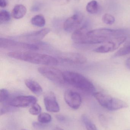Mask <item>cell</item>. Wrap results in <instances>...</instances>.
<instances>
[{
    "mask_svg": "<svg viewBox=\"0 0 130 130\" xmlns=\"http://www.w3.org/2000/svg\"><path fill=\"white\" fill-rule=\"evenodd\" d=\"M126 32L124 29L101 28L89 30L81 44H102L113 38L124 36Z\"/></svg>",
    "mask_w": 130,
    "mask_h": 130,
    "instance_id": "1",
    "label": "cell"
},
{
    "mask_svg": "<svg viewBox=\"0 0 130 130\" xmlns=\"http://www.w3.org/2000/svg\"><path fill=\"white\" fill-rule=\"evenodd\" d=\"M8 56L17 60L30 62L33 64L56 66L58 64L56 59L51 56L37 53L24 51H15L7 54Z\"/></svg>",
    "mask_w": 130,
    "mask_h": 130,
    "instance_id": "2",
    "label": "cell"
},
{
    "mask_svg": "<svg viewBox=\"0 0 130 130\" xmlns=\"http://www.w3.org/2000/svg\"><path fill=\"white\" fill-rule=\"evenodd\" d=\"M63 73L65 82L92 95L96 92V88L93 83L83 75L69 71L63 72Z\"/></svg>",
    "mask_w": 130,
    "mask_h": 130,
    "instance_id": "3",
    "label": "cell"
},
{
    "mask_svg": "<svg viewBox=\"0 0 130 130\" xmlns=\"http://www.w3.org/2000/svg\"><path fill=\"white\" fill-rule=\"evenodd\" d=\"M0 47L7 49L34 51L39 49V46L34 44L12 40L5 38H0Z\"/></svg>",
    "mask_w": 130,
    "mask_h": 130,
    "instance_id": "4",
    "label": "cell"
},
{
    "mask_svg": "<svg viewBox=\"0 0 130 130\" xmlns=\"http://www.w3.org/2000/svg\"><path fill=\"white\" fill-rule=\"evenodd\" d=\"M40 73L50 81L57 83L64 84L65 82L63 72L52 67H41L38 69Z\"/></svg>",
    "mask_w": 130,
    "mask_h": 130,
    "instance_id": "5",
    "label": "cell"
},
{
    "mask_svg": "<svg viewBox=\"0 0 130 130\" xmlns=\"http://www.w3.org/2000/svg\"><path fill=\"white\" fill-rule=\"evenodd\" d=\"M126 39L127 37L125 36L113 38L102 43L100 46L94 49V51L100 53L111 52L118 48Z\"/></svg>",
    "mask_w": 130,
    "mask_h": 130,
    "instance_id": "6",
    "label": "cell"
},
{
    "mask_svg": "<svg viewBox=\"0 0 130 130\" xmlns=\"http://www.w3.org/2000/svg\"><path fill=\"white\" fill-rule=\"evenodd\" d=\"M37 101V99L34 96L19 95L10 100L8 104L13 107L25 108L32 106Z\"/></svg>",
    "mask_w": 130,
    "mask_h": 130,
    "instance_id": "7",
    "label": "cell"
},
{
    "mask_svg": "<svg viewBox=\"0 0 130 130\" xmlns=\"http://www.w3.org/2000/svg\"><path fill=\"white\" fill-rule=\"evenodd\" d=\"M65 101L72 109L77 110L79 108L82 103V98L78 92L71 90H68L64 94Z\"/></svg>",
    "mask_w": 130,
    "mask_h": 130,
    "instance_id": "8",
    "label": "cell"
},
{
    "mask_svg": "<svg viewBox=\"0 0 130 130\" xmlns=\"http://www.w3.org/2000/svg\"><path fill=\"white\" fill-rule=\"evenodd\" d=\"M50 32L49 28H44L38 31L22 35L18 37V39L23 40L24 42H39Z\"/></svg>",
    "mask_w": 130,
    "mask_h": 130,
    "instance_id": "9",
    "label": "cell"
},
{
    "mask_svg": "<svg viewBox=\"0 0 130 130\" xmlns=\"http://www.w3.org/2000/svg\"><path fill=\"white\" fill-rule=\"evenodd\" d=\"M60 60L68 63L76 64H82L87 61V59L83 55L79 53H64L59 56Z\"/></svg>",
    "mask_w": 130,
    "mask_h": 130,
    "instance_id": "10",
    "label": "cell"
},
{
    "mask_svg": "<svg viewBox=\"0 0 130 130\" xmlns=\"http://www.w3.org/2000/svg\"><path fill=\"white\" fill-rule=\"evenodd\" d=\"M83 17L80 14H76L69 18L65 21L63 25L64 30L66 32L75 31L81 24L83 20Z\"/></svg>",
    "mask_w": 130,
    "mask_h": 130,
    "instance_id": "11",
    "label": "cell"
},
{
    "mask_svg": "<svg viewBox=\"0 0 130 130\" xmlns=\"http://www.w3.org/2000/svg\"><path fill=\"white\" fill-rule=\"evenodd\" d=\"M44 105L47 111L52 113H57L60 110L59 105L54 93L50 92L44 97Z\"/></svg>",
    "mask_w": 130,
    "mask_h": 130,
    "instance_id": "12",
    "label": "cell"
},
{
    "mask_svg": "<svg viewBox=\"0 0 130 130\" xmlns=\"http://www.w3.org/2000/svg\"><path fill=\"white\" fill-rule=\"evenodd\" d=\"M93 95L102 107L109 110H110L115 98L101 92H96Z\"/></svg>",
    "mask_w": 130,
    "mask_h": 130,
    "instance_id": "13",
    "label": "cell"
},
{
    "mask_svg": "<svg viewBox=\"0 0 130 130\" xmlns=\"http://www.w3.org/2000/svg\"><path fill=\"white\" fill-rule=\"evenodd\" d=\"M89 31L87 26H83L77 29L73 33L71 39L76 43L81 44Z\"/></svg>",
    "mask_w": 130,
    "mask_h": 130,
    "instance_id": "14",
    "label": "cell"
},
{
    "mask_svg": "<svg viewBox=\"0 0 130 130\" xmlns=\"http://www.w3.org/2000/svg\"><path fill=\"white\" fill-rule=\"evenodd\" d=\"M25 84L32 92L36 94H40L42 92V89L40 85L34 80L26 79L25 80Z\"/></svg>",
    "mask_w": 130,
    "mask_h": 130,
    "instance_id": "15",
    "label": "cell"
},
{
    "mask_svg": "<svg viewBox=\"0 0 130 130\" xmlns=\"http://www.w3.org/2000/svg\"><path fill=\"white\" fill-rule=\"evenodd\" d=\"M26 12V8L24 5L21 4L17 5L13 8L11 15L15 19H20L23 17Z\"/></svg>",
    "mask_w": 130,
    "mask_h": 130,
    "instance_id": "16",
    "label": "cell"
},
{
    "mask_svg": "<svg viewBox=\"0 0 130 130\" xmlns=\"http://www.w3.org/2000/svg\"><path fill=\"white\" fill-rule=\"evenodd\" d=\"M31 23L33 25L36 26L42 27L46 24V20L43 15L38 14L32 18Z\"/></svg>",
    "mask_w": 130,
    "mask_h": 130,
    "instance_id": "17",
    "label": "cell"
},
{
    "mask_svg": "<svg viewBox=\"0 0 130 130\" xmlns=\"http://www.w3.org/2000/svg\"><path fill=\"white\" fill-rule=\"evenodd\" d=\"M130 54V41L127 44L121 48L113 55V58L124 56Z\"/></svg>",
    "mask_w": 130,
    "mask_h": 130,
    "instance_id": "18",
    "label": "cell"
},
{
    "mask_svg": "<svg viewBox=\"0 0 130 130\" xmlns=\"http://www.w3.org/2000/svg\"><path fill=\"white\" fill-rule=\"evenodd\" d=\"M82 121L85 126L87 130H98L97 127L85 115L82 116Z\"/></svg>",
    "mask_w": 130,
    "mask_h": 130,
    "instance_id": "19",
    "label": "cell"
},
{
    "mask_svg": "<svg viewBox=\"0 0 130 130\" xmlns=\"http://www.w3.org/2000/svg\"><path fill=\"white\" fill-rule=\"evenodd\" d=\"M86 9L87 11L90 13H96L98 10V3L95 0L91 1L87 5Z\"/></svg>",
    "mask_w": 130,
    "mask_h": 130,
    "instance_id": "20",
    "label": "cell"
},
{
    "mask_svg": "<svg viewBox=\"0 0 130 130\" xmlns=\"http://www.w3.org/2000/svg\"><path fill=\"white\" fill-rule=\"evenodd\" d=\"M9 93L8 91L5 89H1L0 91V102L3 105H9Z\"/></svg>",
    "mask_w": 130,
    "mask_h": 130,
    "instance_id": "21",
    "label": "cell"
},
{
    "mask_svg": "<svg viewBox=\"0 0 130 130\" xmlns=\"http://www.w3.org/2000/svg\"><path fill=\"white\" fill-rule=\"evenodd\" d=\"M52 117L48 113H40L38 117V121L39 122L44 124H47L51 122Z\"/></svg>",
    "mask_w": 130,
    "mask_h": 130,
    "instance_id": "22",
    "label": "cell"
},
{
    "mask_svg": "<svg viewBox=\"0 0 130 130\" xmlns=\"http://www.w3.org/2000/svg\"><path fill=\"white\" fill-rule=\"evenodd\" d=\"M102 20L104 23L108 25H111L115 22V18L110 14H104L102 17Z\"/></svg>",
    "mask_w": 130,
    "mask_h": 130,
    "instance_id": "23",
    "label": "cell"
},
{
    "mask_svg": "<svg viewBox=\"0 0 130 130\" xmlns=\"http://www.w3.org/2000/svg\"><path fill=\"white\" fill-rule=\"evenodd\" d=\"M10 19V13L6 10H2L0 12V22L1 24L8 22Z\"/></svg>",
    "mask_w": 130,
    "mask_h": 130,
    "instance_id": "24",
    "label": "cell"
},
{
    "mask_svg": "<svg viewBox=\"0 0 130 130\" xmlns=\"http://www.w3.org/2000/svg\"><path fill=\"white\" fill-rule=\"evenodd\" d=\"M41 108L37 103L34 104L29 110V112L31 114L33 115H37L41 113Z\"/></svg>",
    "mask_w": 130,
    "mask_h": 130,
    "instance_id": "25",
    "label": "cell"
},
{
    "mask_svg": "<svg viewBox=\"0 0 130 130\" xmlns=\"http://www.w3.org/2000/svg\"><path fill=\"white\" fill-rule=\"evenodd\" d=\"M99 118L101 123L103 124V126L105 127H107V120L105 116L103 115H101L99 116Z\"/></svg>",
    "mask_w": 130,
    "mask_h": 130,
    "instance_id": "26",
    "label": "cell"
},
{
    "mask_svg": "<svg viewBox=\"0 0 130 130\" xmlns=\"http://www.w3.org/2000/svg\"><path fill=\"white\" fill-rule=\"evenodd\" d=\"M44 124L40 123V122L39 123H37V122H34L33 123V125L34 127H35L36 129H40L44 127Z\"/></svg>",
    "mask_w": 130,
    "mask_h": 130,
    "instance_id": "27",
    "label": "cell"
},
{
    "mask_svg": "<svg viewBox=\"0 0 130 130\" xmlns=\"http://www.w3.org/2000/svg\"><path fill=\"white\" fill-rule=\"evenodd\" d=\"M125 66L127 69L130 70V57L126 60L125 62Z\"/></svg>",
    "mask_w": 130,
    "mask_h": 130,
    "instance_id": "28",
    "label": "cell"
},
{
    "mask_svg": "<svg viewBox=\"0 0 130 130\" xmlns=\"http://www.w3.org/2000/svg\"><path fill=\"white\" fill-rule=\"evenodd\" d=\"M7 5L6 0H0V6L1 8H4Z\"/></svg>",
    "mask_w": 130,
    "mask_h": 130,
    "instance_id": "29",
    "label": "cell"
},
{
    "mask_svg": "<svg viewBox=\"0 0 130 130\" xmlns=\"http://www.w3.org/2000/svg\"><path fill=\"white\" fill-rule=\"evenodd\" d=\"M56 118L58 120L60 121H63L65 120V117L61 115H57L56 116Z\"/></svg>",
    "mask_w": 130,
    "mask_h": 130,
    "instance_id": "30",
    "label": "cell"
},
{
    "mask_svg": "<svg viewBox=\"0 0 130 130\" xmlns=\"http://www.w3.org/2000/svg\"><path fill=\"white\" fill-rule=\"evenodd\" d=\"M53 130H64L62 128H60V127H56V128H55L53 129Z\"/></svg>",
    "mask_w": 130,
    "mask_h": 130,
    "instance_id": "31",
    "label": "cell"
},
{
    "mask_svg": "<svg viewBox=\"0 0 130 130\" xmlns=\"http://www.w3.org/2000/svg\"><path fill=\"white\" fill-rule=\"evenodd\" d=\"M70 1H71V0H67V2H69Z\"/></svg>",
    "mask_w": 130,
    "mask_h": 130,
    "instance_id": "32",
    "label": "cell"
},
{
    "mask_svg": "<svg viewBox=\"0 0 130 130\" xmlns=\"http://www.w3.org/2000/svg\"><path fill=\"white\" fill-rule=\"evenodd\" d=\"M25 130V129H23V130Z\"/></svg>",
    "mask_w": 130,
    "mask_h": 130,
    "instance_id": "33",
    "label": "cell"
}]
</instances>
